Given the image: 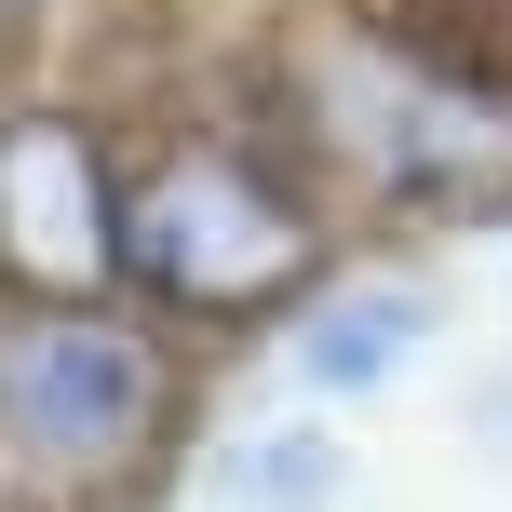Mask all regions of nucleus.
Returning a JSON list of instances; mask_svg holds the SVG:
<instances>
[{
  "mask_svg": "<svg viewBox=\"0 0 512 512\" xmlns=\"http://www.w3.org/2000/svg\"><path fill=\"white\" fill-rule=\"evenodd\" d=\"M324 135L391 203H472V216L512 203V95H486V81H459V68H418V54L351 41L337 54V95H324Z\"/></svg>",
  "mask_w": 512,
  "mask_h": 512,
  "instance_id": "7ed1b4c3",
  "label": "nucleus"
},
{
  "mask_svg": "<svg viewBox=\"0 0 512 512\" xmlns=\"http://www.w3.org/2000/svg\"><path fill=\"white\" fill-rule=\"evenodd\" d=\"M418 337H432V297H418V283H351V297H324L297 324V378L310 391H378Z\"/></svg>",
  "mask_w": 512,
  "mask_h": 512,
  "instance_id": "39448f33",
  "label": "nucleus"
},
{
  "mask_svg": "<svg viewBox=\"0 0 512 512\" xmlns=\"http://www.w3.org/2000/svg\"><path fill=\"white\" fill-rule=\"evenodd\" d=\"M0 270L41 310H95L122 283V189H108V149L68 108L0 122Z\"/></svg>",
  "mask_w": 512,
  "mask_h": 512,
  "instance_id": "20e7f679",
  "label": "nucleus"
},
{
  "mask_svg": "<svg viewBox=\"0 0 512 512\" xmlns=\"http://www.w3.org/2000/svg\"><path fill=\"white\" fill-rule=\"evenodd\" d=\"M310 270H324L310 203L243 149H162L122 203V283H149L162 310H270Z\"/></svg>",
  "mask_w": 512,
  "mask_h": 512,
  "instance_id": "f03ea898",
  "label": "nucleus"
},
{
  "mask_svg": "<svg viewBox=\"0 0 512 512\" xmlns=\"http://www.w3.org/2000/svg\"><path fill=\"white\" fill-rule=\"evenodd\" d=\"M176 445V351L122 310H0V512H135Z\"/></svg>",
  "mask_w": 512,
  "mask_h": 512,
  "instance_id": "f257e3e1",
  "label": "nucleus"
}]
</instances>
